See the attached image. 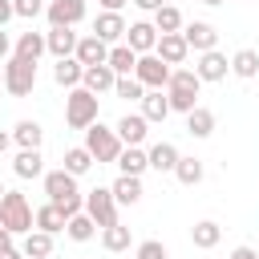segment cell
<instances>
[{
  "label": "cell",
  "mask_w": 259,
  "mask_h": 259,
  "mask_svg": "<svg viewBox=\"0 0 259 259\" xmlns=\"http://www.w3.org/2000/svg\"><path fill=\"white\" fill-rule=\"evenodd\" d=\"M45 4H49V0H12V8H16L20 20H36V16H45Z\"/></svg>",
  "instance_id": "cell-40"
},
{
  "label": "cell",
  "mask_w": 259,
  "mask_h": 259,
  "mask_svg": "<svg viewBox=\"0 0 259 259\" xmlns=\"http://www.w3.org/2000/svg\"><path fill=\"white\" fill-rule=\"evenodd\" d=\"M12 142H16L20 150H40V142H45V125L32 121V117H20V121L12 125Z\"/></svg>",
  "instance_id": "cell-21"
},
{
  "label": "cell",
  "mask_w": 259,
  "mask_h": 259,
  "mask_svg": "<svg viewBox=\"0 0 259 259\" xmlns=\"http://www.w3.org/2000/svg\"><path fill=\"white\" fill-rule=\"evenodd\" d=\"M97 231H101V227H97V223H93V219H89L85 210H81V214H73V219L65 223V235H69L73 243H89V239H93Z\"/></svg>",
  "instance_id": "cell-35"
},
{
  "label": "cell",
  "mask_w": 259,
  "mask_h": 259,
  "mask_svg": "<svg viewBox=\"0 0 259 259\" xmlns=\"http://www.w3.org/2000/svg\"><path fill=\"white\" fill-rule=\"evenodd\" d=\"M146 154H150V170H158V174H174V166H178V158H182L174 142H154Z\"/></svg>",
  "instance_id": "cell-22"
},
{
  "label": "cell",
  "mask_w": 259,
  "mask_h": 259,
  "mask_svg": "<svg viewBox=\"0 0 259 259\" xmlns=\"http://www.w3.org/2000/svg\"><path fill=\"white\" fill-rule=\"evenodd\" d=\"M231 77L255 81V77H259V53H255V49H239V53L231 57Z\"/></svg>",
  "instance_id": "cell-31"
},
{
  "label": "cell",
  "mask_w": 259,
  "mask_h": 259,
  "mask_svg": "<svg viewBox=\"0 0 259 259\" xmlns=\"http://www.w3.org/2000/svg\"><path fill=\"white\" fill-rule=\"evenodd\" d=\"M45 194H49V202H57L61 210H65V219H73V214H81L85 210V194L77 190V174H69L65 166H57V170H45Z\"/></svg>",
  "instance_id": "cell-1"
},
{
  "label": "cell",
  "mask_w": 259,
  "mask_h": 259,
  "mask_svg": "<svg viewBox=\"0 0 259 259\" xmlns=\"http://www.w3.org/2000/svg\"><path fill=\"white\" fill-rule=\"evenodd\" d=\"M198 93H202V77L194 69H174L170 73V85H166V97H170V109L174 113H190L198 105Z\"/></svg>",
  "instance_id": "cell-2"
},
{
  "label": "cell",
  "mask_w": 259,
  "mask_h": 259,
  "mask_svg": "<svg viewBox=\"0 0 259 259\" xmlns=\"http://www.w3.org/2000/svg\"><path fill=\"white\" fill-rule=\"evenodd\" d=\"M227 259H259V251H255V247H247V243H239V247H235Z\"/></svg>",
  "instance_id": "cell-42"
},
{
  "label": "cell",
  "mask_w": 259,
  "mask_h": 259,
  "mask_svg": "<svg viewBox=\"0 0 259 259\" xmlns=\"http://www.w3.org/2000/svg\"><path fill=\"white\" fill-rule=\"evenodd\" d=\"M65 223H69V219H65V210H61L57 202H45V206H36V227H40V231H49V235H61V231H65Z\"/></svg>",
  "instance_id": "cell-33"
},
{
  "label": "cell",
  "mask_w": 259,
  "mask_h": 259,
  "mask_svg": "<svg viewBox=\"0 0 259 259\" xmlns=\"http://www.w3.org/2000/svg\"><path fill=\"white\" fill-rule=\"evenodd\" d=\"M0 93H8V89H4V73H0Z\"/></svg>",
  "instance_id": "cell-50"
},
{
  "label": "cell",
  "mask_w": 259,
  "mask_h": 259,
  "mask_svg": "<svg viewBox=\"0 0 259 259\" xmlns=\"http://www.w3.org/2000/svg\"><path fill=\"white\" fill-rule=\"evenodd\" d=\"M142 105V113H146V121L154 125V121H166L174 109H170V97H166V89H146V97L138 101Z\"/></svg>",
  "instance_id": "cell-20"
},
{
  "label": "cell",
  "mask_w": 259,
  "mask_h": 259,
  "mask_svg": "<svg viewBox=\"0 0 259 259\" xmlns=\"http://www.w3.org/2000/svg\"><path fill=\"white\" fill-rule=\"evenodd\" d=\"M97 121V93H89L85 85L65 89V125L69 130H89Z\"/></svg>",
  "instance_id": "cell-3"
},
{
  "label": "cell",
  "mask_w": 259,
  "mask_h": 259,
  "mask_svg": "<svg viewBox=\"0 0 259 259\" xmlns=\"http://www.w3.org/2000/svg\"><path fill=\"white\" fill-rule=\"evenodd\" d=\"M109 190H113L117 206H138V202H142V194H146V190H142V178H138V174H117Z\"/></svg>",
  "instance_id": "cell-17"
},
{
  "label": "cell",
  "mask_w": 259,
  "mask_h": 259,
  "mask_svg": "<svg viewBox=\"0 0 259 259\" xmlns=\"http://www.w3.org/2000/svg\"><path fill=\"white\" fill-rule=\"evenodd\" d=\"M0 259H24V251H20V247H4V251H0Z\"/></svg>",
  "instance_id": "cell-48"
},
{
  "label": "cell",
  "mask_w": 259,
  "mask_h": 259,
  "mask_svg": "<svg viewBox=\"0 0 259 259\" xmlns=\"http://www.w3.org/2000/svg\"><path fill=\"white\" fill-rule=\"evenodd\" d=\"M81 77H85V65H81L77 57H61V61L53 65V81H57L61 89H77Z\"/></svg>",
  "instance_id": "cell-23"
},
{
  "label": "cell",
  "mask_w": 259,
  "mask_h": 259,
  "mask_svg": "<svg viewBox=\"0 0 259 259\" xmlns=\"http://www.w3.org/2000/svg\"><path fill=\"white\" fill-rule=\"evenodd\" d=\"M113 166H117V174H138V178H142V174L150 170V154H146L142 146H125Z\"/></svg>",
  "instance_id": "cell-24"
},
{
  "label": "cell",
  "mask_w": 259,
  "mask_h": 259,
  "mask_svg": "<svg viewBox=\"0 0 259 259\" xmlns=\"http://www.w3.org/2000/svg\"><path fill=\"white\" fill-rule=\"evenodd\" d=\"M12 57V40H8V32L0 28V61H8Z\"/></svg>",
  "instance_id": "cell-44"
},
{
  "label": "cell",
  "mask_w": 259,
  "mask_h": 259,
  "mask_svg": "<svg viewBox=\"0 0 259 259\" xmlns=\"http://www.w3.org/2000/svg\"><path fill=\"white\" fill-rule=\"evenodd\" d=\"M4 89H8V97H28L32 89H36V61H24V57H8L4 61Z\"/></svg>",
  "instance_id": "cell-5"
},
{
  "label": "cell",
  "mask_w": 259,
  "mask_h": 259,
  "mask_svg": "<svg viewBox=\"0 0 259 259\" xmlns=\"http://www.w3.org/2000/svg\"><path fill=\"white\" fill-rule=\"evenodd\" d=\"M219 239H223V227H219L214 219H198V223L190 227V243H194L198 251H214Z\"/></svg>",
  "instance_id": "cell-26"
},
{
  "label": "cell",
  "mask_w": 259,
  "mask_h": 259,
  "mask_svg": "<svg viewBox=\"0 0 259 259\" xmlns=\"http://www.w3.org/2000/svg\"><path fill=\"white\" fill-rule=\"evenodd\" d=\"M194 73L202 77V85L210 81H227V73H231V57L227 53H219V49H206V53H198V61H194Z\"/></svg>",
  "instance_id": "cell-10"
},
{
  "label": "cell",
  "mask_w": 259,
  "mask_h": 259,
  "mask_svg": "<svg viewBox=\"0 0 259 259\" xmlns=\"http://www.w3.org/2000/svg\"><path fill=\"white\" fill-rule=\"evenodd\" d=\"M130 4H134V8H142V12H150V16H154V12H158V8H162V4H170V0H130Z\"/></svg>",
  "instance_id": "cell-41"
},
{
  "label": "cell",
  "mask_w": 259,
  "mask_h": 259,
  "mask_svg": "<svg viewBox=\"0 0 259 259\" xmlns=\"http://www.w3.org/2000/svg\"><path fill=\"white\" fill-rule=\"evenodd\" d=\"M12 53H16V57H24V61H40V57L49 53L45 32H32V28H28V32H20V36H16V45H12Z\"/></svg>",
  "instance_id": "cell-27"
},
{
  "label": "cell",
  "mask_w": 259,
  "mask_h": 259,
  "mask_svg": "<svg viewBox=\"0 0 259 259\" xmlns=\"http://www.w3.org/2000/svg\"><path fill=\"white\" fill-rule=\"evenodd\" d=\"M45 20H49V28H77L85 20V0H49Z\"/></svg>",
  "instance_id": "cell-9"
},
{
  "label": "cell",
  "mask_w": 259,
  "mask_h": 259,
  "mask_svg": "<svg viewBox=\"0 0 259 259\" xmlns=\"http://www.w3.org/2000/svg\"><path fill=\"white\" fill-rule=\"evenodd\" d=\"M20 251H24V259H49L53 255V235L40 231V227H32L24 235V243H20Z\"/></svg>",
  "instance_id": "cell-29"
},
{
  "label": "cell",
  "mask_w": 259,
  "mask_h": 259,
  "mask_svg": "<svg viewBox=\"0 0 259 259\" xmlns=\"http://www.w3.org/2000/svg\"><path fill=\"white\" fill-rule=\"evenodd\" d=\"M61 166H65L69 174H77V178H81V174H89V170H93V154H89L85 146H69V150H65V162H61Z\"/></svg>",
  "instance_id": "cell-36"
},
{
  "label": "cell",
  "mask_w": 259,
  "mask_h": 259,
  "mask_svg": "<svg viewBox=\"0 0 259 259\" xmlns=\"http://www.w3.org/2000/svg\"><path fill=\"white\" fill-rule=\"evenodd\" d=\"M12 174L16 178H45V154L40 150H20L12 158Z\"/></svg>",
  "instance_id": "cell-25"
},
{
  "label": "cell",
  "mask_w": 259,
  "mask_h": 259,
  "mask_svg": "<svg viewBox=\"0 0 259 259\" xmlns=\"http://www.w3.org/2000/svg\"><path fill=\"white\" fill-rule=\"evenodd\" d=\"M85 214H89L97 227H113V223H121V219H117V198H113L109 186H93V190H85Z\"/></svg>",
  "instance_id": "cell-7"
},
{
  "label": "cell",
  "mask_w": 259,
  "mask_h": 259,
  "mask_svg": "<svg viewBox=\"0 0 259 259\" xmlns=\"http://www.w3.org/2000/svg\"><path fill=\"white\" fill-rule=\"evenodd\" d=\"M73 57H77V61H81L85 69H89V65H105V61H109V45H105L101 36L85 32V36L77 40V53H73Z\"/></svg>",
  "instance_id": "cell-16"
},
{
  "label": "cell",
  "mask_w": 259,
  "mask_h": 259,
  "mask_svg": "<svg viewBox=\"0 0 259 259\" xmlns=\"http://www.w3.org/2000/svg\"><path fill=\"white\" fill-rule=\"evenodd\" d=\"M154 53H158V57H162V61L174 69V65H186V57H190V45H186V36H182V32H162Z\"/></svg>",
  "instance_id": "cell-15"
},
{
  "label": "cell",
  "mask_w": 259,
  "mask_h": 259,
  "mask_svg": "<svg viewBox=\"0 0 259 259\" xmlns=\"http://www.w3.org/2000/svg\"><path fill=\"white\" fill-rule=\"evenodd\" d=\"M113 130H117V138H121L125 146H142V142L150 138V121H146L142 109H138V113H121Z\"/></svg>",
  "instance_id": "cell-14"
},
{
  "label": "cell",
  "mask_w": 259,
  "mask_h": 259,
  "mask_svg": "<svg viewBox=\"0 0 259 259\" xmlns=\"http://www.w3.org/2000/svg\"><path fill=\"white\" fill-rule=\"evenodd\" d=\"M81 85L89 89V93H113V85H117V73L109 69V65H89L85 69V77H81Z\"/></svg>",
  "instance_id": "cell-19"
},
{
  "label": "cell",
  "mask_w": 259,
  "mask_h": 259,
  "mask_svg": "<svg viewBox=\"0 0 259 259\" xmlns=\"http://www.w3.org/2000/svg\"><path fill=\"white\" fill-rule=\"evenodd\" d=\"M8 146H12V134H8V130H0V158L8 154Z\"/></svg>",
  "instance_id": "cell-47"
},
{
  "label": "cell",
  "mask_w": 259,
  "mask_h": 259,
  "mask_svg": "<svg viewBox=\"0 0 259 259\" xmlns=\"http://www.w3.org/2000/svg\"><path fill=\"white\" fill-rule=\"evenodd\" d=\"M105 65H109L117 77H130V73L138 69V53H134L125 40H121V45H109V61H105Z\"/></svg>",
  "instance_id": "cell-30"
},
{
  "label": "cell",
  "mask_w": 259,
  "mask_h": 259,
  "mask_svg": "<svg viewBox=\"0 0 259 259\" xmlns=\"http://www.w3.org/2000/svg\"><path fill=\"white\" fill-rule=\"evenodd\" d=\"M0 198H4V182H0Z\"/></svg>",
  "instance_id": "cell-51"
},
{
  "label": "cell",
  "mask_w": 259,
  "mask_h": 259,
  "mask_svg": "<svg viewBox=\"0 0 259 259\" xmlns=\"http://www.w3.org/2000/svg\"><path fill=\"white\" fill-rule=\"evenodd\" d=\"M182 24H186V20H182V12H178L174 4H162V8L154 12V28H158V32H182Z\"/></svg>",
  "instance_id": "cell-37"
},
{
  "label": "cell",
  "mask_w": 259,
  "mask_h": 259,
  "mask_svg": "<svg viewBox=\"0 0 259 259\" xmlns=\"http://www.w3.org/2000/svg\"><path fill=\"white\" fill-rule=\"evenodd\" d=\"M158 36H162V32L154 28V20H134V24L125 28V45H130L138 57H142V53H154V49H158Z\"/></svg>",
  "instance_id": "cell-12"
},
{
  "label": "cell",
  "mask_w": 259,
  "mask_h": 259,
  "mask_svg": "<svg viewBox=\"0 0 259 259\" xmlns=\"http://www.w3.org/2000/svg\"><path fill=\"white\" fill-rule=\"evenodd\" d=\"M202 4H210V8H219V4H223V0H202Z\"/></svg>",
  "instance_id": "cell-49"
},
{
  "label": "cell",
  "mask_w": 259,
  "mask_h": 259,
  "mask_svg": "<svg viewBox=\"0 0 259 259\" xmlns=\"http://www.w3.org/2000/svg\"><path fill=\"white\" fill-rule=\"evenodd\" d=\"M97 4H101V8H109V12H121L130 0H97Z\"/></svg>",
  "instance_id": "cell-46"
},
{
  "label": "cell",
  "mask_w": 259,
  "mask_h": 259,
  "mask_svg": "<svg viewBox=\"0 0 259 259\" xmlns=\"http://www.w3.org/2000/svg\"><path fill=\"white\" fill-rule=\"evenodd\" d=\"M182 36H186V45H190L194 53H206V49L219 45V28H214L210 20H186V24H182Z\"/></svg>",
  "instance_id": "cell-13"
},
{
  "label": "cell",
  "mask_w": 259,
  "mask_h": 259,
  "mask_svg": "<svg viewBox=\"0 0 259 259\" xmlns=\"http://www.w3.org/2000/svg\"><path fill=\"white\" fill-rule=\"evenodd\" d=\"M202 174H206V170H202V162H198L194 154H182V158H178V166H174V178H178L182 186H198V182H202Z\"/></svg>",
  "instance_id": "cell-34"
},
{
  "label": "cell",
  "mask_w": 259,
  "mask_h": 259,
  "mask_svg": "<svg viewBox=\"0 0 259 259\" xmlns=\"http://www.w3.org/2000/svg\"><path fill=\"white\" fill-rule=\"evenodd\" d=\"M77 40H81V36H77L73 28H49V32H45L49 57H57V61H61V57H73V53H77Z\"/></svg>",
  "instance_id": "cell-18"
},
{
  "label": "cell",
  "mask_w": 259,
  "mask_h": 259,
  "mask_svg": "<svg viewBox=\"0 0 259 259\" xmlns=\"http://www.w3.org/2000/svg\"><path fill=\"white\" fill-rule=\"evenodd\" d=\"M0 214H4V223H8L12 235H28V231L36 227V210L28 206V198H24L20 190H4V198H0Z\"/></svg>",
  "instance_id": "cell-6"
},
{
  "label": "cell",
  "mask_w": 259,
  "mask_h": 259,
  "mask_svg": "<svg viewBox=\"0 0 259 259\" xmlns=\"http://www.w3.org/2000/svg\"><path fill=\"white\" fill-rule=\"evenodd\" d=\"M113 93H117V97H125V101H142V97H146V85H142V81L130 73V77H117Z\"/></svg>",
  "instance_id": "cell-39"
},
{
  "label": "cell",
  "mask_w": 259,
  "mask_h": 259,
  "mask_svg": "<svg viewBox=\"0 0 259 259\" xmlns=\"http://www.w3.org/2000/svg\"><path fill=\"white\" fill-rule=\"evenodd\" d=\"M186 134H190V138H210V134H214V113H210L206 105H194V109L186 113Z\"/></svg>",
  "instance_id": "cell-32"
},
{
  "label": "cell",
  "mask_w": 259,
  "mask_h": 259,
  "mask_svg": "<svg viewBox=\"0 0 259 259\" xmlns=\"http://www.w3.org/2000/svg\"><path fill=\"white\" fill-rule=\"evenodd\" d=\"M125 16L121 12H109V8H101L97 16H93V36H101L105 45H121L125 40Z\"/></svg>",
  "instance_id": "cell-11"
},
{
  "label": "cell",
  "mask_w": 259,
  "mask_h": 259,
  "mask_svg": "<svg viewBox=\"0 0 259 259\" xmlns=\"http://www.w3.org/2000/svg\"><path fill=\"white\" fill-rule=\"evenodd\" d=\"M101 247H105L109 255H117V251H130V247H134V231H130L125 223L101 227Z\"/></svg>",
  "instance_id": "cell-28"
},
{
  "label": "cell",
  "mask_w": 259,
  "mask_h": 259,
  "mask_svg": "<svg viewBox=\"0 0 259 259\" xmlns=\"http://www.w3.org/2000/svg\"><path fill=\"white\" fill-rule=\"evenodd\" d=\"M85 150L93 154V162H97V166H105V162H117V154L125 150V142L117 138V130H113V125L93 121V125L85 130Z\"/></svg>",
  "instance_id": "cell-4"
},
{
  "label": "cell",
  "mask_w": 259,
  "mask_h": 259,
  "mask_svg": "<svg viewBox=\"0 0 259 259\" xmlns=\"http://www.w3.org/2000/svg\"><path fill=\"white\" fill-rule=\"evenodd\" d=\"M134 259H170V247L162 239H142L134 243Z\"/></svg>",
  "instance_id": "cell-38"
},
{
  "label": "cell",
  "mask_w": 259,
  "mask_h": 259,
  "mask_svg": "<svg viewBox=\"0 0 259 259\" xmlns=\"http://www.w3.org/2000/svg\"><path fill=\"white\" fill-rule=\"evenodd\" d=\"M12 16H16V8H12V0H0V28H4V24L12 20Z\"/></svg>",
  "instance_id": "cell-43"
},
{
  "label": "cell",
  "mask_w": 259,
  "mask_h": 259,
  "mask_svg": "<svg viewBox=\"0 0 259 259\" xmlns=\"http://www.w3.org/2000/svg\"><path fill=\"white\" fill-rule=\"evenodd\" d=\"M170 73H174V69H170L158 53H142V57H138V69H134V77H138L146 89H166V85H170Z\"/></svg>",
  "instance_id": "cell-8"
},
{
  "label": "cell",
  "mask_w": 259,
  "mask_h": 259,
  "mask_svg": "<svg viewBox=\"0 0 259 259\" xmlns=\"http://www.w3.org/2000/svg\"><path fill=\"white\" fill-rule=\"evenodd\" d=\"M4 247H12V231H8V223H4V214H0V251Z\"/></svg>",
  "instance_id": "cell-45"
}]
</instances>
